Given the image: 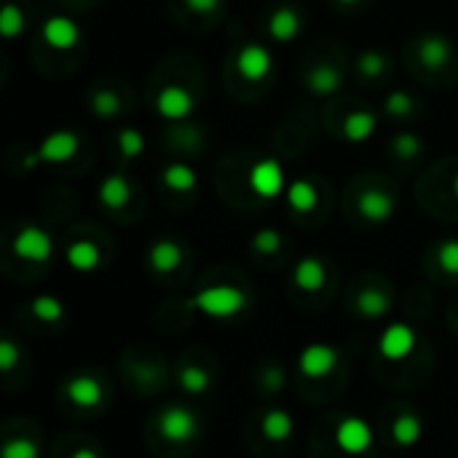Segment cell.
Instances as JSON below:
<instances>
[{"label": "cell", "mask_w": 458, "mask_h": 458, "mask_svg": "<svg viewBox=\"0 0 458 458\" xmlns=\"http://www.w3.org/2000/svg\"><path fill=\"white\" fill-rule=\"evenodd\" d=\"M191 309L201 311L209 319H233L247 309V295L233 284H212L191 298Z\"/></svg>", "instance_id": "cell-1"}, {"label": "cell", "mask_w": 458, "mask_h": 458, "mask_svg": "<svg viewBox=\"0 0 458 458\" xmlns=\"http://www.w3.org/2000/svg\"><path fill=\"white\" fill-rule=\"evenodd\" d=\"M419 346V333L408 322H392L378 338V354L389 362L408 360Z\"/></svg>", "instance_id": "cell-2"}, {"label": "cell", "mask_w": 458, "mask_h": 458, "mask_svg": "<svg viewBox=\"0 0 458 458\" xmlns=\"http://www.w3.org/2000/svg\"><path fill=\"white\" fill-rule=\"evenodd\" d=\"M158 432L169 443H185L199 432V416L185 405H169L158 416Z\"/></svg>", "instance_id": "cell-3"}, {"label": "cell", "mask_w": 458, "mask_h": 458, "mask_svg": "<svg viewBox=\"0 0 458 458\" xmlns=\"http://www.w3.org/2000/svg\"><path fill=\"white\" fill-rule=\"evenodd\" d=\"M341 365V352L333 344H309L301 349L298 368L309 378H325Z\"/></svg>", "instance_id": "cell-4"}, {"label": "cell", "mask_w": 458, "mask_h": 458, "mask_svg": "<svg viewBox=\"0 0 458 458\" xmlns=\"http://www.w3.org/2000/svg\"><path fill=\"white\" fill-rule=\"evenodd\" d=\"M335 443L346 456H362L373 448V429L365 419L349 416L335 429Z\"/></svg>", "instance_id": "cell-5"}, {"label": "cell", "mask_w": 458, "mask_h": 458, "mask_svg": "<svg viewBox=\"0 0 458 458\" xmlns=\"http://www.w3.org/2000/svg\"><path fill=\"white\" fill-rule=\"evenodd\" d=\"M13 252L21 260L30 263H46L54 252V242L48 236V231L38 228V225H24L16 236H13Z\"/></svg>", "instance_id": "cell-6"}, {"label": "cell", "mask_w": 458, "mask_h": 458, "mask_svg": "<svg viewBox=\"0 0 458 458\" xmlns=\"http://www.w3.org/2000/svg\"><path fill=\"white\" fill-rule=\"evenodd\" d=\"M236 70L244 81L250 83H260L263 78H268V72L274 70V56L266 46L260 43H247L242 46L239 56H236Z\"/></svg>", "instance_id": "cell-7"}, {"label": "cell", "mask_w": 458, "mask_h": 458, "mask_svg": "<svg viewBox=\"0 0 458 458\" xmlns=\"http://www.w3.org/2000/svg\"><path fill=\"white\" fill-rule=\"evenodd\" d=\"M81 148V140L75 131L70 129H59V131H51L35 150V158L38 164H62V161H70Z\"/></svg>", "instance_id": "cell-8"}, {"label": "cell", "mask_w": 458, "mask_h": 458, "mask_svg": "<svg viewBox=\"0 0 458 458\" xmlns=\"http://www.w3.org/2000/svg\"><path fill=\"white\" fill-rule=\"evenodd\" d=\"M250 185L260 199H276L284 191V169L276 158H263L250 172Z\"/></svg>", "instance_id": "cell-9"}, {"label": "cell", "mask_w": 458, "mask_h": 458, "mask_svg": "<svg viewBox=\"0 0 458 458\" xmlns=\"http://www.w3.org/2000/svg\"><path fill=\"white\" fill-rule=\"evenodd\" d=\"M156 107H158V113L164 118L182 121V118H188L193 113L196 102H193L188 89H182V86H164L158 91V97H156Z\"/></svg>", "instance_id": "cell-10"}, {"label": "cell", "mask_w": 458, "mask_h": 458, "mask_svg": "<svg viewBox=\"0 0 458 458\" xmlns=\"http://www.w3.org/2000/svg\"><path fill=\"white\" fill-rule=\"evenodd\" d=\"M40 35H43V40H46L51 48H72V46H78V40H81V27H78L70 16L54 13V16L46 19Z\"/></svg>", "instance_id": "cell-11"}, {"label": "cell", "mask_w": 458, "mask_h": 458, "mask_svg": "<svg viewBox=\"0 0 458 458\" xmlns=\"http://www.w3.org/2000/svg\"><path fill=\"white\" fill-rule=\"evenodd\" d=\"M64 392H67V400L72 405L86 408V411L102 405V400H105V389H102V384L94 376H75V378H70Z\"/></svg>", "instance_id": "cell-12"}, {"label": "cell", "mask_w": 458, "mask_h": 458, "mask_svg": "<svg viewBox=\"0 0 458 458\" xmlns=\"http://www.w3.org/2000/svg\"><path fill=\"white\" fill-rule=\"evenodd\" d=\"M394 209H397V201H394V196L386 193V191L373 188V191H365V193L360 196V215H362L368 223H386V220L394 215Z\"/></svg>", "instance_id": "cell-13"}, {"label": "cell", "mask_w": 458, "mask_h": 458, "mask_svg": "<svg viewBox=\"0 0 458 458\" xmlns=\"http://www.w3.org/2000/svg\"><path fill=\"white\" fill-rule=\"evenodd\" d=\"M451 54H454V43H451V38H445L440 32H429L419 40V59H421V64H427L432 70L445 67Z\"/></svg>", "instance_id": "cell-14"}, {"label": "cell", "mask_w": 458, "mask_h": 458, "mask_svg": "<svg viewBox=\"0 0 458 458\" xmlns=\"http://www.w3.org/2000/svg\"><path fill=\"white\" fill-rule=\"evenodd\" d=\"M303 30V19L301 13L293 8V5H282L271 13L268 19V35L276 40V43H290L298 38V32Z\"/></svg>", "instance_id": "cell-15"}, {"label": "cell", "mask_w": 458, "mask_h": 458, "mask_svg": "<svg viewBox=\"0 0 458 458\" xmlns=\"http://www.w3.org/2000/svg\"><path fill=\"white\" fill-rule=\"evenodd\" d=\"M64 258H67V263H70L72 271H78V274H91V271H97L99 263H102V250H99L94 242H89V239H78V242H72V244L67 247Z\"/></svg>", "instance_id": "cell-16"}, {"label": "cell", "mask_w": 458, "mask_h": 458, "mask_svg": "<svg viewBox=\"0 0 458 458\" xmlns=\"http://www.w3.org/2000/svg\"><path fill=\"white\" fill-rule=\"evenodd\" d=\"M306 86L317 97H333L344 86V72L335 64H317L306 75Z\"/></svg>", "instance_id": "cell-17"}, {"label": "cell", "mask_w": 458, "mask_h": 458, "mask_svg": "<svg viewBox=\"0 0 458 458\" xmlns=\"http://www.w3.org/2000/svg\"><path fill=\"white\" fill-rule=\"evenodd\" d=\"M148 263H150L153 271H158V274H172V271L180 268V263H182V250H180V244L172 242V239H158V242H153L150 250H148Z\"/></svg>", "instance_id": "cell-18"}, {"label": "cell", "mask_w": 458, "mask_h": 458, "mask_svg": "<svg viewBox=\"0 0 458 458\" xmlns=\"http://www.w3.org/2000/svg\"><path fill=\"white\" fill-rule=\"evenodd\" d=\"M260 427H263V435H266L271 443H287V440L295 435V419H293V413L284 411V408H271V411H266Z\"/></svg>", "instance_id": "cell-19"}, {"label": "cell", "mask_w": 458, "mask_h": 458, "mask_svg": "<svg viewBox=\"0 0 458 458\" xmlns=\"http://www.w3.org/2000/svg\"><path fill=\"white\" fill-rule=\"evenodd\" d=\"M325 276H327V274H325V263H322L317 255H309V258L298 260V266H295V271H293L295 287H301V290H306V293L322 290Z\"/></svg>", "instance_id": "cell-20"}, {"label": "cell", "mask_w": 458, "mask_h": 458, "mask_svg": "<svg viewBox=\"0 0 458 458\" xmlns=\"http://www.w3.org/2000/svg\"><path fill=\"white\" fill-rule=\"evenodd\" d=\"M129 196H131V188L126 182L123 174H110L99 182V201L102 207L107 209H121L129 204Z\"/></svg>", "instance_id": "cell-21"}, {"label": "cell", "mask_w": 458, "mask_h": 458, "mask_svg": "<svg viewBox=\"0 0 458 458\" xmlns=\"http://www.w3.org/2000/svg\"><path fill=\"white\" fill-rule=\"evenodd\" d=\"M376 126H378V118L370 110H354L344 121V137L349 142H365L373 137Z\"/></svg>", "instance_id": "cell-22"}, {"label": "cell", "mask_w": 458, "mask_h": 458, "mask_svg": "<svg viewBox=\"0 0 458 458\" xmlns=\"http://www.w3.org/2000/svg\"><path fill=\"white\" fill-rule=\"evenodd\" d=\"M392 437H394V443H397L400 448H413V445H419L421 437H424V424H421V419H419L416 413H403V416L394 421V427H392Z\"/></svg>", "instance_id": "cell-23"}, {"label": "cell", "mask_w": 458, "mask_h": 458, "mask_svg": "<svg viewBox=\"0 0 458 458\" xmlns=\"http://www.w3.org/2000/svg\"><path fill=\"white\" fill-rule=\"evenodd\" d=\"M287 204H290L298 215H306V212H314V209H317L319 193H317V188H314L309 180H295V182L287 188Z\"/></svg>", "instance_id": "cell-24"}, {"label": "cell", "mask_w": 458, "mask_h": 458, "mask_svg": "<svg viewBox=\"0 0 458 458\" xmlns=\"http://www.w3.org/2000/svg\"><path fill=\"white\" fill-rule=\"evenodd\" d=\"M389 309H392V301L384 290H362L357 298V311L365 319H381L389 314Z\"/></svg>", "instance_id": "cell-25"}, {"label": "cell", "mask_w": 458, "mask_h": 458, "mask_svg": "<svg viewBox=\"0 0 458 458\" xmlns=\"http://www.w3.org/2000/svg\"><path fill=\"white\" fill-rule=\"evenodd\" d=\"M177 381H180V389H182L185 394H204V392H209V386H212V376H209L201 365H185V368L180 370Z\"/></svg>", "instance_id": "cell-26"}, {"label": "cell", "mask_w": 458, "mask_h": 458, "mask_svg": "<svg viewBox=\"0 0 458 458\" xmlns=\"http://www.w3.org/2000/svg\"><path fill=\"white\" fill-rule=\"evenodd\" d=\"M30 311H32L35 319L48 322V325H56V322L64 319V306H62V301L54 298V295H38V298H32Z\"/></svg>", "instance_id": "cell-27"}, {"label": "cell", "mask_w": 458, "mask_h": 458, "mask_svg": "<svg viewBox=\"0 0 458 458\" xmlns=\"http://www.w3.org/2000/svg\"><path fill=\"white\" fill-rule=\"evenodd\" d=\"M164 182H166V188H172L177 193H188V191L196 188V172L188 164L177 161V164H169L164 169Z\"/></svg>", "instance_id": "cell-28"}, {"label": "cell", "mask_w": 458, "mask_h": 458, "mask_svg": "<svg viewBox=\"0 0 458 458\" xmlns=\"http://www.w3.org/2000/svg\"><path fill=\"white\" fill-rule=\"evenodd\" d=\"M24 30V13L16 3H5L0 11V35L5 40H13Z\"/></svg>", "instance_id": "cell-29"}, {"label": "cell", "mask_w": 458, "mask_h": 458, "mask_svg": "<svg viewBox=\"0 0 458 458\" xmlns=\"http://www.w3.org/2000/svg\"><path fill=\"white\" fill-rule=\"evenodd\" d=\"M386 64H389V59H386L381 51H365V54H360V59H357L360 75H362V78H370V81L381 78V75L386 72Z\"/></svg>", "instance_id": "cell-30"}, {"label": "cell", "mask_w": 458, "mask_h": 458, "mask_svg": "<svg viewBox=\"0 0 458 458\" xmlns=\"http://www.w3.org/2000/svg\"><path fill=\"white\" fill-rule=\"evenodd\" d=\"M91 110L99 115V118H110L121 110V99L113 89H99L94 97H91Z\"/></svg>", "instance_id": "cell-31"}, {"label": "cell", "mask_w": 458, "mask_h": 458, "mask_svg": "<svg viewBox=\"0 0 458 458\" xmlns=\"http://www.w3.org/2000/svg\"><path fill=\"white\" fill-rule=\"evenodd\" d=\"M118 150L126 156V158H137V156H142V150H145V137H142V131H137V129H121V134H118Z\"/></svg>", "instance_id": "cell-32"}, {"label": "cell", "mask_w": 458, "mask_h": 458, "mask_svg": "<svg viewBox=\"0 0 458 458\" xmlns=\"http://www.w3.org/2000/svg\"><path fill=\"white\" fill-rule=\"evenodd\" d=\"M279 247H282V233L274 228H263L252 236V250L258 255H276Z\"/></svg>", "instance_id": "cell-33"}, {"label": "cell", "mask_w": 458, "mask_h": 458, "mask_svg": "<svg viewBox=\"0 0 458 458\" xmlns=\"http://www.w3.org/2000/svg\"><path fill=\"white\" fill-rule=\"evenodd\" d=\"M3 458H40V448L35 440L13 437L3 445Z\"/></svg>", "instance_id": "cell-34"}, {"label": "cell", "mask_w": 458, "mask_h": 458, "mask_svg": "<svg viewBox=\"0 0 458 458\" xmlns=\"http://www.w3.org/2000/svg\"><path fill=\"white\" fill-rule=\"evenodd\" d=\"M392 150H394V156H400V158H416L421 150H424V145H421V140L416 137V134H411V131H403V134H397L394 137V142H392Z\"/></svg>", "instance_id": "cell-35"}, {"label": "cell", "mask_w": 458, "mask_h": 458, "mask_svg": "<svg viewBox=\"0 0 458 458\" xmlns=\"http://www.w3.org/2000/svg\"><path fill=\"white\" fill-rule=\"evenodd\" d=\"M384 107H386V113H389V115L403 118V115H411V113H413L416 102H413V97H411V94H405V91H392V94L386 97Z\"/></svg>", "instance_id": "cell-36"}, {"label": "cell", "mask_w": 458, "mask_h": 458, "mask_svg": "<svg viewBox=\"0 0 458 458\" xmlns=\"http://www.w3.org/2000/svg\"><path fill=\"white\" fill-rule=\"evenodd\" d=\"M437 260L443 266V271L458 274V239H445L437 250Z\"/></svg>", "instance_id": "cell-37"}, {"label": "cell", "mask_w": 458, "mask_h": 458, "mask_svg": "<svg viewBox=\"0 0 458 458\" xmlns=\"http://www.w3.org/2000/svg\"><path fill=\"white\" fill-rule=\"evenodd\" d=\"M19 360H21L19 346H16L11 338H3V341H0V370H3V373H11V370L19 365Z\"/></svg>", "instance_id": "cell-38"}, {"label": "cell", "mask_w": 458, "mask_h": 458, "mask_svg": "<svg viewBox=\"0 0 458 458\" xmlns=\"http://www.w3.org/2000/svg\"><path fill=\"white\" fill-rule=\"evenodd\" d=\"M185 3H188V8L196 11V13H212V11L220 5V0H185Z\"/></svg>", "instance_id": "cell-39"}, {"label": "cell", "mask_w": 458, "mask_h": 458, "mask_svg": "<svg viewBox=\"0 0 458 458\" xmlns=\"http://www.w3.org/2000/svg\"><path fill=\"white\" fill-rule=\"evenodd\" d=\"M70 458H99L94 451H89V448H81V451H75Z\"/></svg>", "instance_id": "cell-40"}, {"label": "cell", "mask_w": 458, "mask_h": 458, "mask_svg": "<svg viewBox=\"0 0 458 458\" xmlns=\"http://www.w3.org/2000/svg\"><path fill=\"white\" fill-rule=\"evenodd\" d=\"M338 3H344V5H352V3H360V0H338Z\"/></svg>", "instance_id": "cell-41"}, {"label": "cell", "mask_w": 458, "mask_h": 458, "mask_svg": "<svg viewBox=\"0 0 458 458\" xmlns=\"http://www.w3.org/2000/svg\"><path fill=\"white\" fill-rule=\"evenodd\" d=\"M454 193H456V199H458V174H456V180H454Z\"/></svg>", "instance_id": "cell-42"}]
</instances>
